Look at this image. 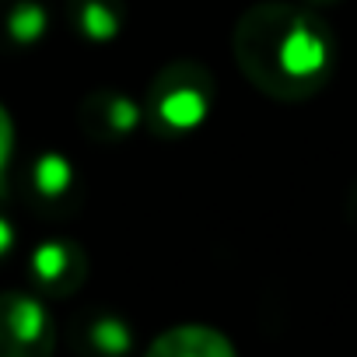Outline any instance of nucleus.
<instances>
[{
    "label": "nucleus",
    "instance_id": "obj_1",
    "mask_svg": "<svg viewBox=\"0 0 357 357\" xmlns=\"http://www.w3.org/2000/svg\"><path fill=\"white\" fill-rule=\"evenodd\" d=\"M231 53L242 77L273 102L315 98L336 70V39L305 4L259 0L231 32Z\"/></svg>",
    "mask_w": 357,
    "mask_h": 357
},
{
    "label": "nucleus",
    "instance_id": "obj_2",
    "mask_svg": "<svg viewBox=\"0 0 357 357\" xmlns=\"http://www.w3.org/2000/svg\"><path fill=\"white\" fill-rule=\"evenodd\" d=\"M218 102L214 74L197 60H175L154 74L147 88V116L158 133L186 137L207 123Z\"/></svg>",
    "mask_w": 357,
    "mask_h": 357
},
{
    "label": "nucleus",
    "instance_id": "obj_3",
    "mask_svg": "<svg viewBox=\"0 0 357 357\" xmlns=\"http://www.w3.org/2000/svg\"><path fill=\"white\" fill-rule=\"evenodd\" d=\"M56 322L25 291H0V357H53Z\"/></svg>",
    "mask_w": 357,
    "mask_h": 357
},
{
    "label": "nucleus",
    "instance_id": "obj_4",
    "mask_svg": "<svg viewBox=\"0 0 357 357\" xmlns=\"http://www.w3.org/2000/svg\"><path fill=\"white\" fill-rule=\"evenodd\" d=\"M29 266H32L36 284L43 291L56 294V298L74 294L84 284V252L74 242H63V238H50V242L36 245Z\"/></svg>",
    "mask_w": 357,
    "mask_h": 357
},
{
    "label": "nucleus",
    "instance_id": "obj_5",
    "mask_svg": "<svg viewBox=\"0 0 357 357\" xmlns=\"http://www.w3.org/2000/svg\"><path fill=\"white\" fill-rule=\"evenodd\" d=\"M144 357H238V354H235V343L221 329L186 322V326H172L158 333L151 347L144 350Z\"/></svg>",
    "mask_w": 357,
    "mask_h": 357
},
{
    "label": "nucleus",
    "instance_id": "obj_6",
    "mask_svg": "<svg viewBox=\"0 0 357 357\" xmlns=\"http://www.w3.org/2000/svg\"><path fill=\"white\" fill-rule=\"evenodd\" d=\"M140 119H144L140 105L119 91H98L88 105V123L98 137H112V140L130 137L140 126Z\"/></svg>",
    "mask_w": 357,
    "mask_h": 357
},
{
    "label": "nucleus",
    "instance_id": "obj_7",
    "mask_svg": "<svg viewBox=\"0 0 357 357\" xmlns=\"http://www.w3.org/2000/svg\"><path fill=\"white\" fill-rule=\"evenodd\" d=\"M77 32L91 43H109L123 29V4L119 0H77L74 4Z\"/></svg>",
    "mask_w": 357,
    "mask_h": 357
},
{
    "label": "nucleus",
    "instance_id": "obj_8",
    "mask_svg": "<svg viewBox=\"0 0 357 357\" xmlns=\"http://www.w3.org/2000/svg\"><path fill=\"white\" fill-rule=\"evenodd\" d=\"M32 186H36L39 197L60 200V197L74 186V165H70L63 154H56V151L43 154V158L32 165Z\"/></svg>",
    "mask_w": 357,
    "mask_h": 357
},
{
    "label": "nucleus",
    "instance_id": "obj_9",
    "mask_svg": "<svg viewBox=\"0 0 357 357\" xmlns=\"http://www.w3.org/2000/svg\"><path fill=\"white\" fill-rule=\"evenodd\" d=\"M88 343L102 357H126L130 347H133V333L119 315H98L88 326Z\"/></svg>",
    "mask_w": 357,
    "mask_h": 357
},
{
    "label": "nucleus",
    "instance_id": "obj_10",
    "mask_svg": "<svg viewBox=\"0 0 357 357\" xmlns=\"http://www.w3.org/2000/svg\"><path fill=\"white\" fill-rule=\"evenodd\" d=\"M46 25H50V15L43 4H36V0H22V4L11 8L8 15V36L22 46H32L46 36Z\"/></svg>",
    "mask_w": 357,
    "mask_h": 357
},
{
    "label": "nucleus",
    "instance_id": "obj_11",
    "mask_svg": "<svg viewBox=\"0 0 357 357\" xmlns=\"http://www.w3.org/2000/svg\"><path fill=\"white\" fill-rule=\"evenodd\" d=\"M11 154H15V119H11L8 105L0 102V175L8 172Z\"/></svg>",
    "mask_w": 357,
    "mask_h": 357
},
{
    "label": "nucleus",
    "instance_id": "obj_12",
    "mask_svg": "<svg viewBox=\"0 0 357 357\" xmlns=\"http://www.w3.org/2000/svg\"><path fill=\"white\" fill-rule=\"evenodd\" d=\"M11 245H15V228H11V221L0 218V256H8Z\"/></svg>",
    "mask_w": 357,
    "mask_h": 357
},
{
    "label": "nucleus",
    "instance_id": "obj_13",
    "mask_svg": "<svg viewBox=\"0 0 357 357\" xmlns=\"http://www.w3.org/2000/svg\"><path fill=\"white\" fill-rule=\"evenodd\" d=\"M308 4H336V0H308Z\"/></svg>",
    "mask_w": 357,
    "mask_h": 357
}]
</instances>
